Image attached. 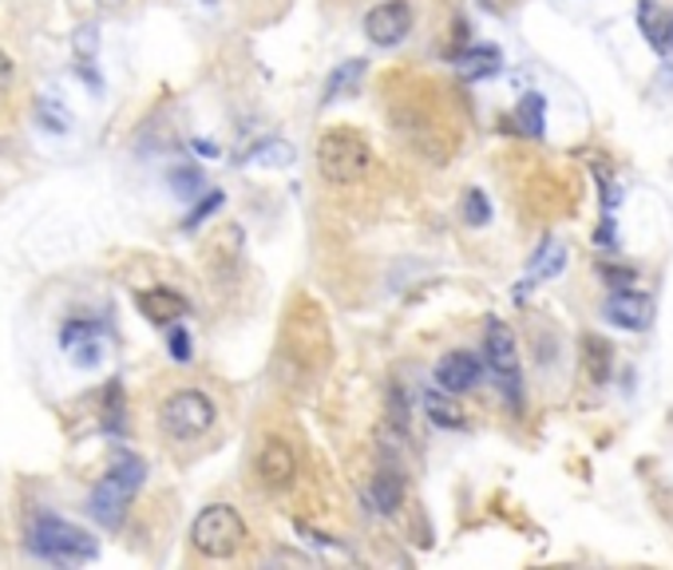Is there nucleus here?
I'll return each instance as SVG.
<instances>
[{
	"instance_id": "nucleus-29",
	"label": "nucleus",
	"mask_w": 673,
	"mask_h": 570,
	"mask_svg": "<svg viewBox=\"0 0 673 570\" xmlns=\"http://www.w3.org/2000/svg\"><path fill=\"white\" fill-rule=\"evenodd\" d=\"M167 349H171L175 361H190L194 357V349H190V332L179 329V325H171V337H167Z\"/></svg>"
},
{
	"instance_id": "nucleus-25",
	"label": "nucleus",
	"mask_w": 673,
	"mask_h": 570,
	"mask_svg": "<svg viewBox=\"0 0 673 570\" xmlns=\"http://www.w3.org/2000/svg\"><path fill=\"white\" fill-rule=\"evenodd\" d=\"M464 222H472V226H487L492 222V202H487V194L480 187H472L464 194Z\"/></svg>"
},
{
	"instance_id": "nucleus-19",
	"label": "nucleus",
	"mask_w": 673,
	"mask_h": 570,
	"mask_svg": "<svg viewBox=\"0 0 673 570\" xmlns=\"http://www.w3.org/2000/svg\"><path fill=\"white\" fill-rule=\"evenodd\" d=\"M543 115H547V104H543L539 92H527L519 99V107H515V124H519L523 135H532V139H539L543 135Z\"/></svg>"
},
{
	"instance_id": "nucleus-13",
	"label": "nucleus",
	"mask_w": 673,
	"mask_h": 570,
	"mask_svg": "<svg viewBox=\"0 0 673 570\" xmlns=\"http://www.w3.org/2000/svg\"><path fill=\"white\" fill-rule=\"evenodd\" d=\"M638 20H642V32H645V40L654 44V52L670 56L673 52V12H665L662 4H654V0H642V4H638Z\"/></svg>"
},
{
	"instance_id": "nucleus-27",
	"label": "nucleus",
	"mask_w": 673,
	"mask_h": 570,
	"mask_svg": "<svg viewBox=\"0 0 673 570\" xmlns=\"http://www.w3.org/2000/svg\"><path fill=\"white\" fill-rule=\"evenodd\" d=\"M598 274L607 277L614 289H627V285L638 282V270L634 266H614V262H602V266H598Z\"/></svg>"
},
{
	"instance_id": "nucleus-8",
	"label": "nucleus",
	"mask_w": 673,
	"mask_h": 570,
	"mask_svg": "<svg viewBox=\"0 0 673 570\" xmlns=\"http://www.w3.org/2000/svg\"><path fill=\"white\" fill-rule=\"evenodd\" d=\"M60 349L67 352V361L76 365V369H95L107 352V332L95 321L76 317V321H67L64 329H60Z\"/></svg>"
},
{
	"instance_id": "nucleus-5",
	"label": "nucleus",
	"mask_w": 673,
	"mask_h": 570,
	"mask_svg": "<svg viewBox=\"0 0 673 570\" xmlns=\"http://www.w3.org/2000/svg\"><path fill=\"white\" fill-rule=\"evenodd\" d=\"M214 416H219L214 400H210L207 392H199V389L171 392V397L162 400V409H159V424H162V432H167L171 440H199V436H207L210 428H214Z\"/></svg>"
},
{
	"instance_id": "nucleus-30",
	"label": "nucleus",
	"mask_w": 673,
	"mask_h": 570,
	"mask_svg": "<svg viewBox=\"0 0 673 570\" xmlns=\"http://www.w3.org/2000/svg\"><path fill=\"white\" fill-rule=\"evenodd\" d=\"M12 84H17V64H12V56L0 48V95L9 92Z\"/></svg>"
},
{
	"instance_id": "nucleus-16",
	"label": "nucleus",
	"mask_w": 673,
	"mask_h": 570,
	"mask_svg": "<svg viewBox=\"0 0 673 570\" xmlns=\"http://www.w3.org/2000/svg\"><path fill=\"white\" fill-rule=\"evenodd\" d=\"M562 266H567V250H562L555 238H547V242L539 246V254H535V262H532V274L523 277V289H532V285L543 282V277H555Z\"/></svg>"
},
{
	"instance_id": "nucleus-4",
	"label": "nucleus",
	"mask_w": 673,
	"mask_h": 570,
	"mask_svg": "<svg viewBox=\"0 0 673 570\" xmlns=\"http://www.w3.org/2000/svg\"><path fill=\"white\" fill-rule=\"evenodd\" d=\"M190 547L202 559H234L246 547V522L230 504H210L190 522Z\"/></svg>"
},
{
	"instance_id": "nucleus-17",
	"label": "nucleus",
	"mask_w": 673,
	"mask_h": 570,
	"mask_svg": "<svg viewBox=\"0 0 673 570\" xmlns=\"http://www.w3.org/2000/svg\"><path fill=\"white\" fill-rule=\"evenodd\" d=\"M424 412H428V420H432V424H440V428H464L467 424L464 412H460V404L452 400V392L444 397V389L424 392Z\"/></svg>"
},
{
	"instance_id": "nucleus-6",
	"label": "nucleus",
	"mask_w": 673,
	"mask_h": 570,
	"mask_svg": "<svg viewBox=\"0 0 673 570\" xmlns=\"http://www.w3.org/2000/svg\"><path fill=\"white\" fill-rule=\"evenodd\" d=\"M484 349H487V365H492L495 380H500L503 397L519 412L523 404V372H519V349H515V332L507 329V321L492 317L484 332Z\"/></svg>"
},
{
	"instance_id": "nucleus-32",
	"label": "nucleus",
	"mask_w": 673,
	"mask_h": 570,
	"mask_svg": "<svg viewBox=\"0 0 673 570\" xmlns=\"http://www.w3.org/2000/svg\"><path fill=\"white\" fill-rule=\"evenodd\" d=\"M487 4H500V0H487Z\"/></svg>"
},
{
	"instance_id": "nucleus-10",
	"label": "nucleus",
	"mask_w": 673,
	"mask_h": 570,
	"mask_svg": "<svg viewBox=\"0 0 673 570\" xmlns=\"http://www.w3.org/2000/svg\"><path fill=\"white\" fill-rule=\"evenodd\" d=\"M480 377H484V361H480L475 352H467V349L448 352V357H440V365H437V384L444 392H452V397L475 389V384H480Z\"/></svg>"
},
{
	"instance_id": "nucleus-26",
	"label": "nucleus",
	"mask_w": 673,
	"mask_h": 570,
	"mask_svg": "<svg viewBox=\"0 0 673 570\" xmlns=\"http://www.w3.org/2000/svg\"><path fill=\"white\" fill-rule=\"evenodd\" d=\"M124 389H119V384H107V412H104V428L107 432H124Z\"/></svg>"
},
{
	"instance_id": "nucleus-12",
	"label": "nucleus",
	"mask_w": 673,
	"mask_h": 570,
	"mask_svg": "<svg viewBox=\"0 0 673 570\" xmlns=\"http://www.w3.org/2000/svg\"><path fill=\"white\" fill-rule=\"evenodd\" d=\"M135 302H139V309H143V317L147 321H155V325H175L179 317H187V297L182 294H175L171 285H155V289H139L135 294Z\"/></svg>"
},
{
	"instance_id": "nucleus-2",
	"label": "nucleus",
	"mask_w": 673,
	"mask_h": 570,
	"mask_svg": "<svg viewBox=\"0 0 673 570\" xmlns=\"http://www.w3.org/2000/svg\"><path fill=\"white\" fill-rule=\"evenodd\" d=\"M29 547L40 559L56 562V567H76V562L99 559V542L76 527V522L56 519V515H36L29 531Z\"/></svg>"
},
{
	"instance_id": "nucleus-9",
	"label": "nucleus",
	"mask_w": 673,
	"mask_h": 570,
	"mask_svg": "<svg viewBox=\"0 0 673 570\" xmlns=\"http://www.w3.org/2000/svg\"><path fill=\"white\" fill-rule=\"evenodd\" d=\"M257 479L270 487V492H290V484L297 479V452L290 440L270 436L257 452Z\"/></svg>"
},
{
	"instance_id": "nucleus-15",
	"label": "nucleus",
	"mask_w": 673,
	"mask_h": 570,
	"mask_svg": "<svg viewBox=\"0 0 673 570\" xmlns=\"http://www.w3.org/2000/svg\"><path fill=\"white\" fill-rule=\"evenodd\" d=\"M360 80H365V60H345V64H337L329 72V80H325L322 104H333V99L353 95L360 87Z\"/></svg>"
},
{
	"instance_id": "nucleus-28",
	"label": "nucleus",
	"mask_w": 673,
	"mask_h": 570,
	"mask_svg": "<svg viewBox=\"0 0 673 570\" xmlns=\"http://www.w3.org/2000/svg\"><path fill=\"white\" fill-rule=\"evenodd\" d=\"M219 207H222V190H210V194H202V202H199V207L190 210V214H187V222H182V226H187V230H194L202 219H207V214H214V210H219Z\"/></svg>"
},
{
	"instance_id": "nucleus-31",
	"label": "nucleus",
	"mask_w": 673,
	"mask_h": 570,
	"mask_svg": "<svg viewBox=\"0 0 673 570\" xmlns=\"http://www.w3.org/2000/svg\"><path fill=\"white\" fill-rule=\"evenodd\" d=\"M95 4H99V9H119L124 0H95Z\"/></svg>"
},
{
	"instance_id": "nucleus-23",
	"label": "nucleus",
	"mask_w": 673,
	"mask_h": 570,
	"mask_svg": "<svg viewBox=\"0 0 673 570\" xmlns=\"http://www.w3.org/2000/svg\"><path fill=\"white\" fill-rule=\"evenodd\" d=\"M460 64H464L467 76H492L495 67H500V52L495 48H475V52L460 56Z\"/></svg>"
},
{
	"instance_id": "nucleus-11",
	"label": "nucleus",
	"mask_w": 673,
	"mask_h": 570,
	"mask_svg": "<svg viewBox=\"0 0 673 570\" xmlns=\"http://www.w3.org/2000/svg\"><path fill=\"white\" fill-rule=\"evenodd\" d=\"M602 317H607L610 325H622V329H645L650 325V317H654V302L645 294H638V289H614V294L607 297V305H602Z\"/></svg>"
},
{
	"instance_id": "nucleus-18",
	"label": "nucleus",
	"mask_w": 673,
	"mask_h": 570,
	"mask_svg": "<svg viewBox=\"0 0 673 570\" xmlns=\"http://www.w3.org/2000/svg\"><path fill=\"white\" fill-rule=\"evenodd\" d=\"M72 52H76L80 60V72H84L92 84H99V80L92 76V60L99 56V29H95V24H80V29L72 32Z\"/></svg>"
},
{
	"instance_id": "nucleus-3",
	"label": "nucleus",
	"mask_w": 673,
	"mask_h": 570,
	"mask_svg": "<svg viewBox=\"0 0 673 570\" xmlns=\"http://www.w3.org/2000/svg\"><path fill=\"white\" fill-rule=\"evenodd\" d=\"M143 475H147V467H143L139 456H132V452H119L115 456V464L107 467V475L99 479V487L92 492V499H87V507H92V515L104 527H119L127 515V507H132L135 492L143 487Z\"/></svg>"
},
{
	"instance_id": "nucleus-21",
	"label": "nucleus",
	"mask_w": 673,
	"mask_h": 570,
	"mask_svg": "<svg viewBox=\"0 0 673 570\" xmlns=\"http://www.w3.org/2000/svg\"><path fill=\"white\" fill-rule=\"evenodd\" d=\"M294 159H297L294 147H290L285 139H266L250 151V162H257V167H290Z\"/></svg>"
},
{
	"instance_id": "nucleus-22",
	"label": "nucleus",
	"mask_w": 673,
	"mask_h": 570,
	"mask_svg": "<svg viewBox=\"0 0 673 570\" xmlns=\"http://www.w3.org/2000/svg\"><path fill=\"white\" fill-rule=\"evenodd\" d=\"M171 190L179 194V199H202V171L194 167V162H182V167H171Z\"/></svg>"
},
{
	"instance_id": "nucleus-1",
	"label": "nucleus",
	"mask_w": 673,
	"mask_h": 570,
	"mask_svg": "<svg viewBox=\"0 0 673 570\" xmlns=\"http://www.w3.org/2000/svg\"><path fill=\"white\" fill-rule=\"evenodd\" d=\"M372 167V147L369 139L353 127H329L317 139V175L329 187H353L369 175Z\"/></svg>"
},
{
	"instance_id": "nucleus-20",
	"label": "nucleus",
	"mask_w": 673,
	"mask_h": 570,
	"mask_svg": "<svg viewBox=\"0 0 673 570\" xmlns=\"http://www.w3.org/2000/svg\"><path fill=\"white\" fill-rule=\"evenodd\" d=\"M36 119L52 135H67V131H72V112L60 104L56 95H40V99H36Z\"/></svg>"
},
{
	"instance_id": "nucleus-7",
	"label": "nucleus",
	"mask_w": 673,
	"mask_h": 570,
	"mask_svg": "<svg viewBox=\"0 0 673 570\" xmlns=\"http://www.w3.org/2000/svg\"><path fill=\"white\" fill-rule=\"evenodd\" d=\"M412 4L408 0H380L365 12V36L377 48H397L412 32Z\"/></svg>"
},
{
	"instance_id": "nucleus-24",
	"label": "nucleus",
	"mask_w": 673,
	"mask_h": 570,
	"mask_svg": "<svg viewBox=\"0 0 673 570\" xmlns=\"http://www.w3.org/2000/svg\"><path fill=\"white\" fill-rule=\"evenodd\" d=\"M587 369L598 384L610 377V345L602 337H587Z\"/></svg>"
},
{
	"instance_id": "nucleus-14",
	"label": "nucleus",
	"mask_w": 673,
	"mask_h": 570,
	"mask_svg": "<svg viewBox=\"0 0 673 570\" xmlns=\"http://www.w3.org/2000/svg\"><path fill=\"white\" fill-rule=\"evenodd\" d=\"M372 507L380 515H397L400 504H404V475L397 467H380L377 479H372Z\"/></svg>"
}]
</instances>
